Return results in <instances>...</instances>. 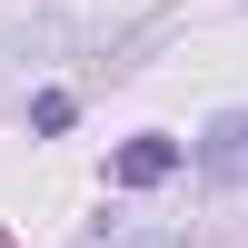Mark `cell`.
I'll list each match as a JSON object with an SVG mask.
<instances>
[{
    "label": "cell",
    "mask_w": 248,
    "mask_h": 248,
    "mask_svg": "<svg viewBox=\"0 0 248 248\" xmlns=\"http://www.w3.org/2000/svg\"><path fill=\"white\" fill-rule=\"evenodd\" d=\"M189 159H199L209 179H229V189H248V109H238V119H209V129L189 139Z\"/></svg>",
    "instance_id": "6da1fadb"
},
{
    "label": "cell",
    "mask_w": 248,
    "mask_h": 248,
    "mask_svg": "<svg viewBox=\"0 0 248 248\" xmlns=\"http://www.w3.org/2000/svg\"><path fill=\"white\" fill-rule=\"evenodd\" d=\"M179 159H189V149H179V139H129V149L109 159V179H119V189H159V179H169Z\"/></svg>",
    "instance_id": "7a4b0ae2"
},
{
    "label": "cell",
    "mask_w": 248,
    "mask_h": 248,
    "mask_svg": "<svg viewBox=\"0 0 248 248\" xmlns=\"http://www.w3.org/2000/svg\"><path fill=\"white\" fill-rule=\"evenodd\" d=\"M119 248H199V238H119Z\"/></svg>",
    "instance_id": "3957f363"
}]
</instances>
